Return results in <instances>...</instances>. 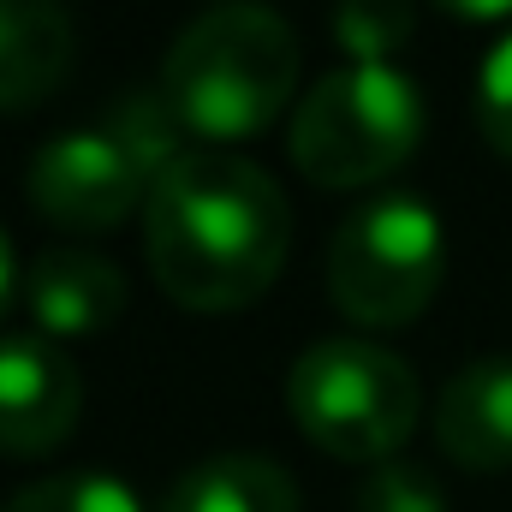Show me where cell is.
Instances as JSON below:
<instances>
[{"mask_svg":"<svg viewBox=\"0 0 512 512\" xmlns=\"http://www.w3.org/2000/svg\"><path fill=\"white\" fill-rule=\"evenodd\" d=\"M352 512H447V495H441L435 471H423L411 459H387L364 477Z\"/></svg>","mask_w":512,"mask_h":512,"instance_id":"obj_15","label":"cell"},{"mask_svg":"<svg viewBox=\"0 0 512 512\" xmlns=\"http://www.w3.org/2000/svg\"><path fill=\"white\" fill-rule=\"evenodd\" d=\"M286 411L328 459L387 465L399 459V447L423 417V387L417 370L399 352H387L382 340L334 334L292 358Z\"/></svg>","mask_w":512,"mask_h":512,"instance_id":"obj_4","label":"cell"},{"mask_svg":"<svg viewBox=\"0 0 512 512\" xmlns=\"http://www.w3.org/2000/svg\"><path fill=\"white\" fill-rule=\"evenodd\" d=\"M84 417V376L48 334H0V453L48 459Z\"/></svg>","mask_w":512,"mask_h":512,"instance_id":"obj_7","label":"cell"},{"mask_svg":"<svg viewBox=\"0 0 512 512\" xmlns=\"http://www.w3.org/2000/svg\"><path fill=\"white\" fill-rule=\"evenodd\" d=\"M417 30V6L411 0H340L334 6V42L352 60H387L393 48H405Z\"/></svg>","mask_w":512,"mask_h":512,"instance_id":"obj_14","label":"cell"},{"mask_svg":"<svg viewBox=\"0 0 512 512\" xmlns=\"http://www.w3.org/2000/svg\"><path fill=\"white\" fill-rule=\"evenodd\" d=\"M24 292V274H18V251H12V239H6V227H0V316L12 310V298Z\"/></svg>","mask_w":512,"mask_h":512,"instance_id":"obj_18","label":"cell"},{"mask_svg":"<svg viewBox=\"0 0 512 512\" xmlns=\"http://www.w3.org/2000/svg\"><path fill=\"white\" fill-rule=\"evenodd\" d=\"M78 54L66 0H0V114L48 102Z\"/></svg>","mask_w":512,"mask_h":512,"instance_id":"obj_10","label":"cell"},{"mask_svg":"<svg viewBox=\"0 0 512 512\" xmlns=\"http://www.w3.org/2000/svg\"><path fill=\"white\" fill-rule=\"evenodd\" d=\"M102 131L131 155V167L143 173V185H155L173 161L191 155V131L179 126V114L167 108L161 84H155V90H131V96H120V102L108 108Z\"/></svg>","mask_w":512,"mask_h":512,"instance_id":"obj_12","label":"cell"},{"mask_svg":"<svg viewBox=\"0 0 512 512\" xmlns=\"http://www.w3.org/2000/svg\"><path fill=\"white\" fill-rule=\"evenodd\" d=\"M435 441L465 471H507L512 465V358H471L435 399Z\"/></svg>","mask_w":512,"mask_h":512,"instance_id":"obj_9","label":"cell"},{"mask_svg":"<svg viewBox=\"0 0 512 512\" xmlns=\"http://www.w3.org/2000/svg\"><path fill=\"white\" fill-rule=\"evenodd\" d=\"M477 126L512 161V24L495 36V48L483 54V72H477Z\"/></svg>","mask_w":512,"mask_h":512,"instance_id":"obj_16","label":"cell"},{"mask_svg":"<svg viewBox=\"0 0 512 512\" xmlns=\"http://www.w3.org/2000/svg\"><path fill=\"white\" fill-rule=\"evenodd\" d=\"M447 274V233L441 215L411 197L387 191L358 203L328 245V292L364 328H405L429 310Z\"/></svg>","mask_w":512,"mask_h":512,"instance_id":"obj_5","label":"cell"},{"mask_svg":"<svg viewBox=\"0 0 512 512\" xmlns=\"http://www.w3.org/2000/svg\"><path fill=\"white\" fill-rule=\"evenodd\" d=\"M24 310L36 316V334H96L126 310V268L90 245H54L36 251L24 268Z\"/></svg>","mask_w":512,"mask_h":512,"instance_id":"obj_8","label":"cell"},{"mask_svg":"<svg viewBox=\"0 0 512 512\" xmlns=\"http://www.w3.org/2000/svg\"><path fill=\"white\" fill-rule=\"evenodd\" d=\"M292 245V203L268 167L233 149H191L143 197V251L185 310H245Z\"/></svg>","mask_w":512,"mask_h":512,"instance_id":"obj_1","label":"cell"},{"mask_svg":"<svg viewBox=\"0 0 512 512\" xmlns=\"http://www.w3.org/2000/svg\"><path fill=\"white\" fill-rule=\"evenodd\" d=\"M435 6L465 18V24H501V18H512V0H435Z\"/></svg>","mask_w":512,"mask_h":512,"instance_id":"obj_17","label":"cell"},{"mask_svg":"<svg viewBox=\"0 0 512 512\" xmlns=\"http://www.w3.org/2000/svg\"><path fill=\"white\" fill-rule=\"evenodd\" d=\"M0 512H143V501L131 495V483H120V477L60 471V477L24 483L12 501H0Z\"/></svg>","mask_w":512,"mask_h":512,"instance_id":"obj_13","label":"cell"},{"mask_svg":"<svg viewBox=\"0 0 512 512\" xmlns=\"http://www.w3.org/2000/svg\"><path fill=\"white\" fill-rule=\"evenodd\" d=\"M24 197L48 227L66 233H108L131 209H143L149 185L131 167V155L108 131H60L30 155Z\"/></svg>","mask_w":512,"mask_h":512,"instance_id":"obj_6","label":"cell"},{"mask_svg":"<svg viewBox=\"0 0 512 512\" xmlns=\"http://www.w3.org/2000/svg\"><path fill=\"white\" fill-rule=\"evenodd\" d=\"M292 90H298V36L262 0H227L197 12L161 60L167 108L191 137L209 143L262 131L274 114H286Z\"/></svg>","mask_w":512,"mask_h":512,"instance_id":"obj_2","label":"cell"},{"mask_svg":"<svg viewBox=\"0 0 512 512\" xmlns=\"http://www.w3.org/2000/svg\"><path fill=\"white\" fill-rule=\"evenodd\" d=\"M161 512H298V483L262 453H209L167 489Z\"/></svg>","mask_w":512,"mask_h":512,"instance_id":"obj_11","label":"cell"},{"mask_svg":"<svg viewBox=\"0 0 512 512\" xmlns=\"http://www.w3.org/2000/svg\"><path fill=\"white\" fill-rule=\"evenodd\" d=\"M417 143H423V96L387 60H352L322 72L286 126L292 167L328 191L376 185L399 173Z\"/></svg>","mask_w":512,"mask_h":512,"instance_id":"obj_3","label":"cell"}]
</instances>
